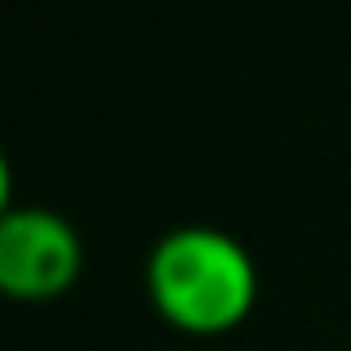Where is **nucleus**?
I'll return each instance as SVG.
<instances>
[{"label": "nucleus", "instance_id": "obj_1", "mask_svg": "<svg viewBox=\"0 0 351 351\" xmlns=\"http://www.w3.org/2000/svg\"><path fill=\"white\" fill-rule=\"evenodd\" d=\"M156 316L191 338L240 329L258 302V263L232 232L173 227L152 245L143 267Z\"/></svg>", "mask_w": 351, "mask_h": 351}, {"label": "nucleus", "instance_id": "obj_2", "mask_svg": "<svg viewBox=\"0 0 351 351\" xmlns=\"http://www.w3.org/2000/svg\"><path fill=\"white\" fill-rule=\"evenodd\" d=\"M85 245L80 232L45 205H9L0 218V289L14 302H53L76 289Z\"/></svg>", "mask_w": 351, "mask_h": 351}]
</instances>
